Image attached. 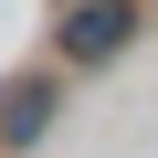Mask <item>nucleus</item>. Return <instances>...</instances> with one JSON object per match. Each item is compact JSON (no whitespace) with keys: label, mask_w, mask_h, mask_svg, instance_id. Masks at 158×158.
Masks as SVG:
<instances>
[{"label":"nucleus","mask_w":158,"mask_h":158,"mask_svg":"<svg viewBox=\"0 0 158 158\" xmlns=\"http://www.w3.org/2000/svg\"><path fill=\"white\" fill-rule=\"evenodd\" d=\"M137 32H148V0H53L42 63H63V74H106Z\"/></svg>","instance_id":"obj_1"},{"label":"nucleus","mask_w":158,"mask_h":158,"mask_svg":"<svg viewBox=\"0 0 158 158\" xmlns=\"http://www.w3.org/2000/svg\"><path fill=\"white\" fill-rule=\"evenodd\" d=\"M63 85H74L63 63H21L11 85H0V158H32V148L53 137V116H63Z\"/></svg>","instance_id":"obj_2"}]
</instances>
